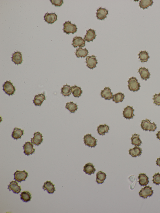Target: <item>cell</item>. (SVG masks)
<instances>
[{"mask_svg": "<svg viewBox=\"0 0 160 213\" xmlns=\"http://www.w3.org/2000/svg\"><path fill=\"white\" fill-rule=\"evenodd\" d=\"M153 3V2L152 0H141L139 6L141 8L145 9L151 6Z\"/></svg>", "mask_w": 160, "mask_h": 213, "instance_id": "obj_34", "label": "cell"}, {"mask_svg": "<svg viewBox=\"0 0 160 213\" xmlns=\"http://www.w3.org/2000/svg\"><path fill=\"white\" fill-rule=\"evenodd\" d=\"M44 20L49 24L54 23L57 19V15L55 13H46L44 16Z\"/></svg>", "mask_w": 160, "mask_h": 213, "instance_id": "obj_12", "label": "cell"}, {"mask_svg": "<svg viewBox=\"0 0 160 213\" xmlns=\"http://www.w3.org/2000/svg\"><path fill=\"white\" fill-rule=\"evenodd\" d=\"M106 175L104 172L100 171L97 173L96 176V182L99 184H102L106 178Z\"/></svg>", "mask_w": 160, "mask_h": 213, "instance_id": "obj_29", "label": "cell"}, {"mask_svg": "<svg viewBox=\"0 0 160 213\" xmlns=\"http://www.w3.org/2000/svg\"><path fill=\"white\" fill-rule=\"evenodd\" d=\"M93 164L89 163L86 164L83 167V171L86 174L89 175H91L94 174L96 169L94 167Z\"/></svg>", "mask_w": 160, "mask_h": 213, "instance_id": "obj_17", "label": "cell"}, {"mask_svg": "<svg viewBox=\"0 0 160 213\" xmlns=\"http://www.w3.org/2000/svg\"><path fill=\"white\" fill-rule=\"evenodd\" d=\"M63 30L64 32L67 34H73L77 31V26L75 25L71 24L70 21H66L63 24Z\"/></svg>", "mask_w": 160, "mask_h": 213, "instance_id": "obj_1", "label": "cell"}, {"mask_svg": "<svg viewBox=\"0 0 160 213\" xmlns=\"http://www.w3.org/2000/svg\"><path fill=\"white\" fill-rule=\"evenodd\" d=\"M128 88L131 91H137L140 90V84L138 82V80L135 77H132L130 78L128 81Z\"/></svg>", "mask_w": 160, "mask_h": 213, "instance_id": "obj_3", "label": "cell"}, {"mask_svg": "<svg viewBox=\"0 0 160 213\" xmlns=\"http://www.w3.org/2000/svg\"><path fill=\"white\" fill-rule=\"evenodd\" d=\"M24 134V130L15 127L12 132V136L14 139L17 140L21 138Z\"/></svg>", "mask_w": 160, "mask_h": 213, "instance_id": "obj_25", "label": "cell"}, {"mask_svg": "<svg viewBox=\"0 0 160 213\" xmlns=\"http://www.w3.org/2000/svg\"><path fill=\"white\" fill-rule=\"evenodd\" d=\"M83 139L84 144L86 146L94 147L97 145V140L93 137L91 134L84 136Z\"/></svg>", "mask_w": 160, "mask_h": 213, "instance_id": "obj_2", "label": "cell"}, {"mask_svg": "<svg viewBox=\"0 0 160 213\" xmlns=\"http://www.w3.org/2000/svg\"><path fill=\"white\" fill-rule=\"evenodd\" d=\"M157 128L156 125L154 122L151 123L149 125L148 130L150 132H154Z\"/></svg>", "mask_w": 160, "mask_h": 213, "instance_id": "obj_40", "label": "cell"}, {"mask_svg": "<svg viewBox=\"0 0 160 213\" xmlns=\"http://www.w3.org/2000/svg\"><path fill=\"white\" fill-rule=\"evenodd\" d=\"M138 72L140 74L142 79L146 81L150 78L151 74L148 69L145 67H141L138 70Z\"/></svg>", "mask_w": 160, "mask_h": 213, "instance_id": "obj_21", "label": "cell"}, {"mask_svg": "<svg viewBox=\"0 0 160 213\" xmlns=\"http://www.w3.org/2000/svg\"><path fill=\"white\" fill-rule=\"evenodd\" d=\"M12 58V61L16 65H20L22 63V54L21 52L18 51L15 52L13 54Z\"/></svg>", "mask_w": 160, "mask_h": 213, "instance_id": "obj_16", "label": "cell"}, {"mask_svg": "<svg viewBox=\"0 0 160 213\" xmlns=\"http://www.w3.org/2000/svg\"><path fill=\"white\" fill-rule=\"evenodd\" d=\"M151 123V121L148 119L142 120L141 127L142 130L146 131H148V127Z\"/></svg>", "mask_w": 160, "mask_h": 213, "instance_id": "obj_36", "label": "cell"}, {"mask_svg": "<svg viewBox=\"0 0 160 213\" xmlns=\"http://www.w3.org/2000/svg\"><path fill=\"white\" fill-rule=\"evenodd\" d=\"M8 189L9 191H12L14 193L17 194L21 192V186L18 185L16 181H12L10 183L8 186Z\"/></svg>", "mask_w": 160, "mask_h": 213, "instance_id": "obj_13", "label": "cell"}, {"mask_svg": "<svg viewBox=\"0 0 160 213\" xmlns=\"http://www.w3.org/2000/svg\"><path fill=\"white\" fill-rule=\"evenodd\" d=\"M139 59L142 63H144L148 61V59L150 57L148 56V53L146 51H141L138 54Z\"/></svg>", "mask_w": 160, "mask_h": 213, "instance_id": "obj_33", "label": "cell"}, {"mask_svg": "<svg viewBox=\"0 0 160 213\" xmlns=\"http://www.w3.org/2000/svg\"><path fill=\"white\" fill-rule=\"evenodd\" d=\"M108 14V11L105 8H100L97 10V17L99 19L103 20L105 19L107 15Z\"/></svg>", "mask_w": 160, "mask_h": 213, "instance_id": "obj_18", "label": "cell"}, {"mask_svg": "<svg viewBox=\"0 0 160 213\" xmlns=\"http://www.w3.org/2000/svg\"><path fill=\"white\" fill-rule=\"evenodd\" d=\"M33 144L29 142H26L23 146L24 153L26 155L29 156L32 155L35 152V150L33 148Z\"/></svg>", "mask_w": 160, "mask_h": 213, "instance_id": "obj_9", "label": "cell"}, {"mask_svg": "<svg viewBox=\"0 0 160 213\" xmlns=\"http://www.w3.org/2000/svg\"><path fill=\"white\" fill-rule=\"evenodd\" d=\"M72 45L74 48L78 47H83L85 46V42L84 40L80 37H75L73 38Z\"/></svg>", "mask_w": 160, "mask_h": 213, "instance_id": "obj_11", "label": "cell"}, {"mask_svg": "<svg viewBox=\"0 0 160 213\" xmlns=\"http://www.w3.org/2000/svg\"><path fill=\"white\" fill-rule=\"evenodd\" d=\"M124 97L125 96L123 93L119 92L113 95L112 99L113 101L115 103H119L123 101Z\"/></svg>", "mask_w": 160, "mask_h": 213, "instance_id": "obj_28", "label": "cell"}, {"mask_svg": "<svg viewBox=\"0 0 160 213\" xmlns=\"http://www.w3.org/2000/svg\"><path fill=\"white\" fill-rule=\"evenodd\" d=\"M97 35L95 34V31L91 29L87 31V33L84 36L85 40L88 42L93 41L95 39Z\"/></svg>", "mask_w": 160, "mask_h": 213, "instance_id": "obj_19", "label": "cell"}, {"mask_svg": "<svg viewBox=\"0 0 160 213\" xmlns=\"http://www.w3.org/2000/svg\"><path fill=\"white\" fill-rule=\"evenodd\" d=\"M89 52L86 48L83 49L80 48L77 49L75 52L77 57L78 58H85L88 55Z\"/></svg>", "mask_w": 160, "mask_h": 213, "instance_id": "obj_23", "label": "cell"}, {"mask_svg": "<svg viewBox=\"0 0 160 213\" xmlns=\"http://www.w3.org/2000/svg\"><path fill=\"white\" fill-rule=\"evenodd\" d=\"M100 94L101 97L107 100H111L113 96V93L109 87H105L101 91Z\"/></svg>", "mask_w": 160, "mask_h": 213, "instance_id": "obj_14", "label": "cell"}, {"mask_svg": "<svg viewBox=\"0 0 160 213\" xmlns=\"http://www.w3.org/2000/svg\"><path fill=\"white\" fill-rule=\"evenodd\" d=\"M33 138H31V142L33 144L36 146L40 145L43 141L42 135L39 132H36L34 134Z\"/></svg>", "mask_w": 160, "mask_h": 213, "instance_id": "obj_10", "label": "cell"}, {"mask_svg": "<svg viewBox=\"0 0 160 213\" xmlns=\"http://www.w3.org/2000/svg\"><path fill=\"white\" fill-rule=\"evenodd\" d=\"M55 186V185L51 183L50 181H47L45 183L43 187V188L44 189V191L47 190L49 194H53L56 191Z\"/></svg>", "mask_w": 160, "mask_h": 213, "instance_id": "obj_15", "label": "cell"}, {"mask_svg": "<svg viewBox=\"0 0 160 213\" xmlns=\"http://www.w3.org/2000/svg\"><path fill=\"white\" fill-rule=\"evenodd\" d=\"M134 111L132 106H128L124 108L123 111V117L126 119L130 120L132 119L134 116Z\"/></svg>", "mask_w": 160, "mask_h": 213, "instance_id": "obj_8", "label": "cell"}, {"mask_svg": "<svg viewBox=\"0 0 160 213\" xmlns=\"http://www.w3.org/2000/svg\"><path fill=\"white\" fill-rule=\"evenodd\" d=\"M20 196V199L26 203L30 201L32 198L31 195L28 191H23Z\"/></svg>", "mask_w": 160, "mask_h": 213, "instance_id": "obj_32", "label": "cell"}, {"mask_svg": "<svg viewBox=\"0 0 160 213\" xmlns=\"http://www.w3.org/2000/svg\"><path fill=\"white\" fill-rule=\"evenodd\" d=\"M156 165L160 167V157L157 158L156 161Z\"/></svg>", "mask_w": 160, "mask_h": 213, "instance_id": "obj_41", "label": "cell"}, {"mask_svg": "<svg viewBox=\"0 0 160 213\" xmlns=\"http://www.w3.org/2000/svg\"><path fill=\"white\" fill-rule=\"evenodd\" d=\"M3 91L9 96L14 94L16 91L12 83L9 81H6L3 85Z\"/></svg>", "mask_w": 160, "mask_h": 213, "instance_id": "obj_4", "label": "cell"}, {"mask_svg": "<svg viewBox=\"0 0 160 213\" xmlns=\"http://www.w3.org/2000/svg\"><path fill=\"white\" fill-rule=\"evenodd\" d=\"M86 60L87 66L90 69L95 68L98 63L96 57L94 55L87 57Z\"/></svg>", "mask_w": 160, "mask_h": 213, "instance_id": "obj_7", "label": "cell"}, {"mask_svg": "<svg viewBox=\"0 0 160 213\" xmlns=\"http://www.w3.org/2000/svg\"><path fill=\"white\" fill-rule=\"evenodd\" d=\"M71 92L74 97L78 98L80 97L83 93L80 87L76 86L71 87Z\"/></svg>", "mask_w": 160, "mask_h": 213, "instance_id": "obj_27", "label": "cell"}, {"mask_svg": "<svg viewBox=\"0 0 160 213\" xmlns=\"http://www.w3.org/2000/svg\"><path fill=\"white\" fill-rule=\"evenodd\" d=\"M157 138L160 141V130L156 134Z\"/></svg>", "mask_w": 160, "mask_h": 213, "instance_id": "obj_42", "label": "cell"}, {"mask_svg": "<svg viewBox=\"0 0 160 213\" xmlns=\"http://www.w3.org/2000/svg\"><path fill=\"white\" fill-rule=\"evenodd\" d=\"M141 148L138 146H135L133 148L130 149L129 154L133 157H136L140 156L142 153Z\"/></svg>", "mask_w": 160, "mask_h": 213, "instance_id": "obj_22", "label": "cell"}, {"mask_svg": "<svg viewBox=\"0 0 160 213\" xmlns=\"http://www.w3.org/2000/svg\"><path fill=\"white\" fill-rule=\"evenodd\" d=\"M153 183L156 185L160 184V174L159 173L155 174L153 177Z\"/></svg>", "mask_w": 160, "mask_h": 213, "instance_id": "obj_37", "label": "cell"}, {"mask_svg": "<svg viewBox=\"0 0 160 213\" xmlns=\"http://www.w3.org/2000/svg\"><path fill=\"white\" fill-rule=\"evenodd\" d=\"M28 173L25 170L23 171L17 170L14 174V179L18 182L25 181L28 176Z\"/></svg>", "mask_w": 160, "mask_h": 213, "instance_id": "obj_5", "label": "cell"}, {"mask_svg": "<svg viewBox=\"0 0 160 213\" xmlns=\"http://www.w3.org/2000/svg\"><path fill=\"white\" fill-rule=\"evenodd\" d=\"M71 89L70 86L66 84L61 88V94L65 97L70 96L71 94Z\"/></svg>", "mask_w": 160, "mask_h": 213, "instance_id": "obj_35", "label": "cell"}, {"mask_svg": "<svg viewBox=\"0 0 160 213\" xmlns=\"http://www.w3.org/2000/svg\"><path fill=\"white\" fill-rule=\"evenodd\" d=\"M110 130L109 126L106 124L100 125L97 127V131L100 135H105V134L108 133Z\"/></svg>", "mask_w": 160, "mask_h": 213, "instance_id": "obj_26", "label": "cell"}, {"mask_svg": "<svg viewBox=\"0 0 160 213\" xmlns=\"http://www.w3.org/2000/svg\"><path fill=\"white\" fill-rule=\"evenodd\" d=\"M138 183L141 186H146L149 183L148 178L145 174H141L138 177Z\"/></svg>", "mask_w": 160, "mask_h": 213, "instance_id": "obj_24", "label": "cell"}, {"mask_svg": "<svg viewBox=\"0 0 160 213\" xmlns=\"http://www.w3.org/2000/svg\"><path fill=\"white\" fill-rule=\"evenodd\" d=\"M140 135L136 134L132 135L131 138V144L135 146H139L142 144V141L140 139Z\"/></svg>", "mask_w": 160, "mask_h": 213, "instance_id": "obj_30", "label": "cell"}, {"mask_svg": "<svg viewBox=\"0 0 160 213\" xmlns=\"http://www.w3.org/2000/svg\"><path fill=\"white\" fill-rule=\"evenodd\" d=\"M66 108L72 113H74L78 109V106L77 104L73 102L66 103Z\"/></svg>", "mask_w": 160, "mask_h": 213, "instance_id": "obj_31", "label": "cell"}, {"mask_svg": "<svg viewBox=\"0 0 160 213\" xmlns=\"http://www.w3.org/2000/svg\"><path fill=\"white\" fill-rule=\"evenodd\" d=\"M153 100L154 103L158 106L160 105V93L158 94H155L154 95Z\"/></svg>", "mask_w": 160, "mask_h": 213, "instance_id": "obj_38", "label": "cell"}, {"mask_svg": "<svg viewBox=\"0 0 160 213\" xmlns=\"http://www.w3.org/2000/svg\"><path fill=\"white\" fill-rule=\"evenodd\" d=\"M46 100L45 95L43 94H40L36 95L33 100V103L36 106H40Z\"/></svg>", "mask_w": 160, "mask_h": 213, "instance_id": "obj_20", "label": "cell"}, {"mask_svg": "<svg viewBox=\"0 0 160 213\" xmlns=\"http://www.w3.org/2000/svg\"><path fill=\"white\" fill-rule=\"evenodd\" d=\"M153 193L154 191L152 189V187L147 186L142 188L139 194L141 197L144 198H147L148 197L151 196Z\"/></svg>", "mask_w": 160, "mask_h": 213, "instance_id": "obj_6", "label": "cell"}, {"mask_svg": "<svg viewBox=\"0 0 160 213\" xmlns=\"http://www.w3.org/2000/svg\"><path fill=\"white\" fill-rule=\"evenodd\" d=\"M50 2L56 7H60L63 3V0H50Z\"/></svg>", "mask_w": 160, "mask_h": 213, "instance_id": "obj_39", "label": "cell"}]
</instances>
